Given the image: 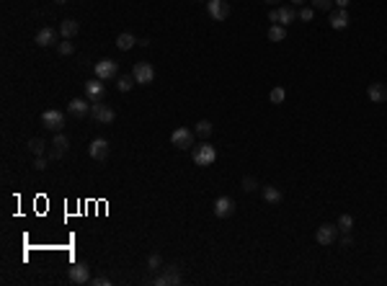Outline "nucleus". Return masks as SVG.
Masks as SVG:
<instances>
[{"label": "nucleus", "mask_w": 387, "mask_h": 286, "mask_svg": "<svg viewBox=\"0 0 387 286\" xmlns=\"http://www.w3.org/2000/svg\"><path fill=\"white\" fill-rule=\"evenodd\" d=\"M191 157H194V162L196 165H201V168H206V165H212L214 160H217V149L212 147V144H196L191 149Z\"/></svg>", "instance_id": "nucleus-1"}, {"label": "nucleus", "mask_w": 387, "mask_h": 286, "mask_svg": "<svg viewBox=\"0 0 387 286\" xmlns=\"http://www.w3.org/2000/svg\"><path fill=\"white\" fill-rule=\"evenodd\" d=\"M181 284V268L176 263H168L166 268H160V276L155 279V286H178Z\"/></svg>", "instance_id": "nucleus-2"}, {"label": "nucleus", "mask_w": 387, "mask_h": 286, "mask_svg": "<svg viewBox=\"0 0 387 286\" xmlns=\"http://www.w3.org/2000/svg\"><path fill=\"white\" fill-rule=\"evenodd\" d=\"M41 127L49 129V132H62V127H65V114L57 111V109L44 111V114H41Z\"/></svg>", "instance_id": "nucleus-3"}, {"label": "nucleus", "mask_w": 387, "mask_h": 286, "mask_svg": "<svg viewBox=\"0 0 387 286\" xmlns=\"http://www.w3.org/2000/svg\"><path fill=\"white\" fill-rule=\"evenodd\" d=\"M338 224H320L318 227V232H315V240H318V245H323V248H328V245H333L336 240H338Z\"/></svg>", "instance_id": "nucleus-4"}, {"label": "nucleus", "mask_w": 387, "mask_h": 286, "mask_svg": "<svg viewBox=\"0 0 387 286\" xmlns=\"http://www.w3.org/2000/svg\"><path fill=\"white\" fill-rule=\"evenodd\" d=\"M132 78H135L140 85H150L155 80V67L150 62H137L135 70H132Z\"/></svg>", "instance_id": "nucleus-5"}, {"label": "nucleus", "mask_w": 387, "mask_h": 286, "mask_svg": "<svg viewBox=\"0 0 387 286\" xmlns=\"http://www.w3.org/2000/svg\"><path fill=\"white\" fill-rule=\"evenodd\" d=\"M91 114L98 124H114V119H116V111L111 106H106V103H91Z\"/></svg>", "instance_id": "nucleus-6"}, {"label": "nucleus", "mask_w": 387, "mask_h": 286, "mask_svg": "<svg viewBox=\"0 0 387 286\" xmlns=\"http://www.w3.org/2000/svg\"><path fill=\"white\" fill-rule=\"evenodd\" d=\"M171 144L178 147V149H191V147H194V132L186 129V127L176 129V132L171 134Z\"/></svg>", "instance_id": "nucleus-7"}, {"label": "nucleus", "mask_w": 387, "mask_h": 286, "mask_svg": "<svg viewBox=\"0 0 387 286\" xmlns=\"http://www.w3.org/2000/svg\"><path fill=\"white\" fill-rule=\"evenodd\" d=\"M67 276L72 284H91V268H88V263H72L70 271H67Z\"/></svg>", "instance_id": "nucleus-8"}, {"label": "nucleus", "mask_w": 387, "mask_h": 286, "mask_svg": "<svg viewBox=\"0 0 387 286\" xmlns=\"http://www.w3.org/2000/svg\"><path fill=\"white\" fill-rule=\"evenodd\" d=\"M93 70H96V78L98 80H114L119 67H116L114 59H98V62L93 65Z\"/></svg>", "instance_id": "nucleus-9"}, {"label": "nucleus", "mask_w": 387, "mask_h": 286, "mask_svg": "<svg viewBox=\"0 0 387 286\" xmlns=\"http://www.w3.org/2000/svg\"><path fill=\"white\" fill-rule=\"evenodd\" d=\"M67 147H70V140L65 137L62 132H54V140H52V149H49V160H59L65 152H67Z\"/></svg>", "instance_id": "nucleus-10"}, {"label": "nucleus", "mask_w": 387, "mask_h": 286, "mask_svg": "<svg viewBox=\"0 0 387 286\" xmlns=\"http://www.w3.org/2000/svg\"><path fill=\"white\" fill-rule=\"evenodd\" d=\"M206 10H209V16L214 21H225L230 16V5L225 0H206Z\"/></svg>", "instance_id": "nucleus-11"}, {"label": "nucleus", "mask_w": 387, "mask_h": 286, "mask_svg": "<svg viewBox=\"0 0 387 286\" xmlns=\"http://www.w3.org/2000/svg\"><path fill=\"white\" fill-rule=\"evenodd\" d=\"M88 155H91L93 160H98V162H103V160L109 157V142L103 140V137L93 140L91 144H88Z\"/></svg>", "instance_id": "nucleus-12"}, {"label": "nucleus", "mask_w": 387, "mask_h": 286, "mask_svg": "<svg viewBox=\"0 0 387 286\" xmlns=\"http://www.w3.org/2000/svg\"><path fill=\"white\" fill-rule=\"evenodd\" d=\"M232 214H235V201H232L230 196H219V199L214 201V217L227 219V217H232Z\"/></svg>", "instance_id": "nucleus-13"}, {"label": "nucleus", "mask_w": 387, "mask_h": 286, "mask_svg": "<svg viewBox=\"0 0 387 286\" xmlns=\"http://www.w3.org/2000/svg\"><path fill=\"white\" fill-rule=\"evenodd\" d=\"M103 96H106V88H103V83H98V80H88V83H85V98L91 101V103L103 101Z\"/></svg>", "instance_id": "nucleus-14"}, {"label": "nucleus", "mask_w": 387, "mask_h": 286, "mask_svg": "<svg viewBox=\"0 0 387 286\" xmlns=\"http://www.w3.org/2000/svg\"><path fill=\"white\" fill-rule=\"evenodd\" d=\"M67 111L72 116H85V114H91V101L88 98H72L67 103Z\"/></svg>", "instance_id": "nucleus-15"}, {"label": "nucleus", "mask_w": 387, "mask_h": 286, "mask_svg": "<svg viewBox=\"0 0 387 286\" xmlns=\"http://www.w3.org/2000/svg\"><path fill=\"white\" fill-rule=\"evenodd\" d=\"M367 96H369L372 103H385L387 101V85L385 83H372L367 88Z\"/></svg>", "instance_id": "nucleus-16"}, {"label": "nucleus", "mask_w": 387, "mask_h": 286, "mask_svg": "<svg viewBox=\"0 0 387 286\" xmlns=\"http://www.w3.org/2000/svg\"><path fill=\"white\" fill-rule=\"evenodd\" d=\"M351 23L346 8H338V10H331V26L336 28V31H341V28H346Z\"/></svg>", "instance_id": "nucleus-17"}, {"label": "nucleus", "mask_w": 387, "mask_h": 286, "mask_svg": "<svg viewBox=\"0 0 387 286\" xmlns=\"http://www.w3.org/2000/svg\"><path fill=\"white\" fill-rule=\"evenodd\" d=\"M78 31H80V23L75 18H65L62 23H59V36L62 39H72Z\"/></svg>", "instance_id": "nucleus-18"}, {"label": "nucleus", "mask_w": 387, "mask_h": 286, "mask_svg": "<svg viewBox=\"0 0 387 286\" xmlns=\"http://www.w3.org/2000/svg\"><path fill=\"white\" fill-rule=\"evenodd\" d=\"M36 44L39 47H52V44H57V31L49 26H44L41 31L36 34Z\"/></svg>", "instance_id": "nucleus-19"}, {"label": "nucleus", "mask_w": 387, "mask_h": 286, "mask_svg": "<svg viewBox=\"0 0 387 286\" xmlns=\"http://www.w3.org/2000/svg\"><path fill=\"white\" fill-rule=\"evenodd\" d=\"M281 199H284V193H281L276 186H263V201L266 204L276 206V204H281Z\"/></svg>", "instance_id": "nucleus-20"}, {"label": "nucleus", "mask_w": 387, "mask_h": 286, "mask_svg": "<svg viewBox=\"0 0 387 286\" xmlns=\"http://www.w3.org/2000/svg\"><path fill=\"white\" fill-rule=\"evenodd\" d=\"M135 44H137V36H135V34H129V31H124V34H119V36H116V47L122 49V52H129L132 47H135Z\"/></svg>", "instance_id": "nucleus-21"}, {"label": "nucleus", "mask_w": 387, "mask_h": 286, "mask_svg": "<svg viewBox=\"0 0 387 286\" xmlns=\"http://www.w3.org/2000/svg\"><path fill=\"white\" fill-rule=\"evenodd\" d=\"M276 10H279V23H281V26H289V23L297 18L294 5H281V8H276Z\"/></svg>", "instance_id": "nucleus-22"}, {"label": "nucleus", "mask_w": 387, "mask_h": 286, "mask_svg": "<svg viewBox=\"0 0 387 286\" xmlns=\"http://www.w3.org/2000/svg\"><path fill=\"white\" fill-rule=\"evenodd\" d=\"M287 39V26H281V23H274L269 28V41H284Z\"/></svg>", "instance_id": "nucleus-23"}, {"label": "nucleus", "mask_w": 387, "mask_h": 286, "mask_svg": "<svg viewBox=\"0 0 387 286\" xmlns=\"http://www.w3.org/2000/svg\"><path fill=\"white\" fill-rule=\"evenodd\" d=\"M28 149H31V152L39 157V155L47 152V142H44L41 137H34V140H28Z\"/></svg>", "instance_id": "nucleus-24"}, {"label": "nucleus", "mask_w": 387, "mask_h": 286, "mask_svg": "<svg viewBox=\"0 0 387 286\" xmlns=\"http://www.w3.org/2000/svg\"><path fill=\"white\" fill-rule=\"evenodd\" d=\"M135 78H132V75H122V78H119V83H116V88L122 90V93H129L132 88H135Z\"/></svg>", "instance_id": "nucleus-25"}, {"label": "nucleus", "mask_w": 387, "mask_h": 286, "mask_svg": "<svg viewBox=\"0 0 387 286\" xmlns=\"http://www.w3.org/2000/svg\"><path fill=\"white\" fill-rule=\"evenodd\" d=\"M336 224H338L341 232H351V230H354V217H351V214H341Z\"/></svg>", "instance_id": "nucleus-26"}, {"label": "nucleus", "mask_w": 387, "mask_h": 286, "mask_svg": "<svg viewBox=\"0 0 387 286\" xmlns=\"http://www.w3.org/2000/svg\"><path fill=\"white\" fill-rule=\"evenodd\" d=\"M271 103H274V106H279V103H284V98H287V90L284 88H281V85H276L274 90H271Z\"/></svg>", "instance_id": "nucleus-27"}, {"label": "nucleus", "mask_w": 387, "mask_h": 286, "mask_svg": "<svg viewBox=\"0 0 387 286\" xmlns=\"http://www.w3.org/2000/svg\"><path fill=\"white\" fill-rule=\"evenodd\" d=\"M199 134V137H209L212 134V122H206V119H201V122H196V129H194Z\"/></svg>", "instance_id": "nucleus-28"}, {"label": "nucleus", "mask_w": 387, "mask_h": 286, "mask_svg": "<svg viewBox=\"0 0 387 286\" xmlns=\"http://www.w3.org/2000/svg\"><path fill=\"white\" fill-rule=\"evenodd\" d=\"M163 268V258L158 253H150L147 255V271H160Z\"/></svg>", "instance_id": "nucleus-29"}, {"label": "nucleus", "mask_w": 387, "mask_h": 286, "mask_svg": "<svg viewBox=\"0 0 387 286\" xmlns=\"http://www.w3.org/2000/svg\"><path fill=\"white\" fill-rule=\"evenodd\" d=\"M57 52L62 54V57H70L72 52H75V47H72V41H70V39H62V41L57 44Z\"/></svg>", "instance_id": "nucleus-30"}, {"label": "nucleus", "mask_w": 387, "mask_h": 286, "mask_svg": "<svg viewBox=\"0 0 387 286\" xmlns=\"http://www.w3.org/2000/svg\"><path fill=\"white\" fill-rule=\"evenodd\" d=\"M310 3H312L315 10H325V13L333 10V0H310Z\"/></svg>", "instance_id": "nucleus-31"}, {"label": "nucleus", "mask_w": 387, "mask_h": 286, "mask_svg": "<svg viewBox=\"0 0 387 286\" xmlns=\"http://www.w3.org/2000/svg\"><path fill=\"white\" fill-rule=\"evenodd\" d=\"M297 18L305 21V23H307V21H312V18H315V8H312V5H310V8H307V5H302V10L297 13Z\"/></svg>", "instance_id": "nucleus-32"}, {"label": "nucleus", "mask_w": 387, "mask_h": 286, "mask_svg": "<svg viewBox=\"0 0 387 286\" xmlns=\"http://www.w3.org/2000/svg\"><path fill=\"white\" fill-rule=\"evenodd\" d=\"M256 188H258V180H256V178H253V175H245V178H243V191L253 193V191H256Z\"/></svg>", "instance_id": "nucleus-33"}, {"label": "nucleus", "mask_w": 387, "mask_h": 286, "mask_svg": "<svg viewBox=\"0 0 387 286\" xmlns=\"http://www.w3.org/2000/svg\"><path fill=\"white\" fill-rule=\"evenodd\" d=\"M47 165H49V157H44V155H39V157L34 160V168H36V170H44Z\"/></svg>", "instance_id": "nucleus-34"}, {"label": "nucleus", "mask_w": 387, "mask_h": 286, "mask_svg": "<svg viewBox=\"0 0 387 286\" xmlns=\"http://www.w3.org/2000/svg\"><path fill=\"white\" fill-rule=\"evenodd\" d=\"M91 284L93 286H111V279L109 276H96V279H91Z\"/></svg>", "instance_id": "nucleus-35"}, {"label": "nucleus", "mask_w": 387, "mask_h": 286, "mask_svg": "<svg viewBox=\"0 0 387 286\" xmlns=\"http://www.w3.org/2000/svg\"><path fill=\"white\" fill-rule=\"evenodd\" d=\"M341 245H344V248H351V245H354V237H351L349 232H344V237H341Z\"/></svg>", "instance_id": "nucleus-36"}, {"label": "nucleus", "mask_w": 387, "mask_h": 286, "mask_svg": "<svg viewBox=\"0 0 387 286\" xmlns=\"http://www.w3.org/2000/svg\"><path fill=\"white\" fill-rule=\"evenodd\" d=\"M269 21H271V23H279V10H276V8L269 10Z\"/></svg>", "instance_id": "nucleus-37"}, {"label": "nucleus", "mask_w": 387, "mask_h": 286, "mask_svg": "<svg viewBox=\"0 0 387 286\" xmlns=\"http://www.w3.org/2000/svg\"><path fill=\"white\" fill-rule=\"evenodd\" d=\"M333 3H336L338 8H349V3H351V0H333Z\"/></svg>", "instance_id": "nucleus-38"}, {"label": "nucleus", "mask_w": 387, "mask_h": 286, "mask_svg": "<svg viewBox=\"0 0 387 286\" xmlns=\"http://www.w3.org/2000/svg\"><path fill=\"white\" fill-rule=\"evenodd\" d=\"M263 3H269V5H276V3H281V0H263Z\"/></svg>", "instance_id": "nucleus-39"}, {"label": "nucleus", "mask_w": 387, "mask_h": 286, "mask_svg": "<svg viewBox=\"0 0 387 286\" xmlns=\"http://www.w3.org/2000/svg\"><path fill=\"white\" fill-rule=\"evenodd\" d=\"M292 5H305V0H292Z\"/></svg>", "instance_id": "nucleus-40"}, {"label": "nucleus", "mask_w": 387, "mask_h": 286, "mask_svg": "<svg viewBox=\"0 0 387 286\" xmlns=\"http://www.w3.org/2000/svg\"><path fill=\"white\" fill-rule=\"evenodd\" d=\"M54 3H57V5H62V3H67V0H54Z\"/></svg>", "instance_id": "nucleus-41"}]
</instances>
